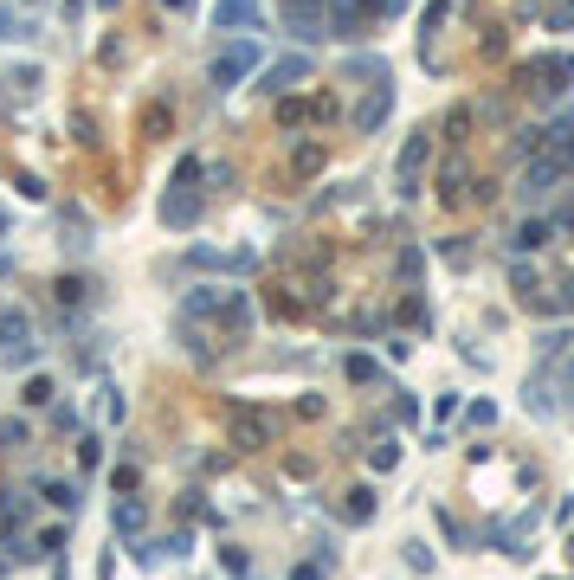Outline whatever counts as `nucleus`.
I'll return each mask as SVG.
<instances>
[{
	"instance_id": "nucleus-8",
	"label": "nucleus",
	"mask_w": 574,
	"mask_h": 580,
	"mask_svg": "<svg viewBox=\"0 0 574 580\" xmlns=\"http://www.w3.org/2000/svg\"><path fill=\"white\" fill-rule=\"evenodd\" d=\"M297 78H310V58H277L265 71V91H284V85H297Z\"/></svg>"
},
{
	"instance_id": "nucleus-14",
	"label": "nucleus",
	"mask_w": 574,
	"mask_h": 580,
	"mask_svg": "<svg viewBox=\"0 0 574 580\" xmlns=\"http://www.w3.org/2000/svg\"><path fill=\"white\" fill-rule=\"evenodd\" d=\"M52 394H58V387H52V381H45V375H33V381H26V400H33V406H45V400H52Z\"/></svg>"
},
{
	"instance_id": "nucleus-16",
	"label": "nucleus",
	"mask_w": 574,
	"mask_h": 580,
	"mask_svg": "<svg viewBox=\"0 0 574 580\" xmlns=\"http://www.w3.org/2000/svg\"><path fill=\"white\" fill-rule=\"evenodd\" d=\"M561 387H568V406H574V355H568V368H561Z\"/></svg>"
},
{
	"instance_id": "nucleus-4",
	"label": "nucleus",
	"mask_w": 574,
	"mask_h": 580,
	"mask_svg": "<svg viewBox=\"0 0 574 580\" xmlns=\"http://www.w3.org/2000/svg\"><path fill=\"white\" fill-rule=\"evenodd\" d=\"M213 26L220 33H252L258 26V0H220V7H213Z\"/></svg>"
},
{
	"instance_id": "nucleus-9",
	"label": "nucleus",
	"mask_w": 574,
	"mask_h": 580,
	"mask_svg": "<svg viewBox=\"0 0 574 580\" xmlns=\"http://www.w3.org/2000/svg\"><path fill=\"white\" fill-rule=\"evenodd\" d=\"M419 162H426V135H413L407 149H400V194H413V181H419Z\"/></svg>"
},
{
	"instance_id": "nucleus-6",
	"label": "nucleus",
	"mask_w": 574,
	"mask_h": 580,
	"mask_svg": "<svg viewBox=\"0 0 574 580\" xmlns=\"http://www.w3.org/2000/svg\"><path fill=\"white\" fill-rule=\"evenodd\" d=\"M561 175H568V168H561L555 155H536V168H523V200H542Z\"/></svg>"
},
{
	"instance_id": "nucleus-15",
	"label": "nucleus",
	"mask_w": 574,
	"mask_h": 580,
	"mask_svg": "<svg viewBox=\"0 0 574 580\" xmlns=\"http://www.w3.org/2000/svg\"><path fill=\"white\" fill-rule=\"evenodd\" d=\"M348 381H375V361L368 355H348Z\"/></svg>"
},
{
	"instance_id": "nucleus-12",
	"label": "nucleus",
	"mask_w": 574,
	"mask_h": 580,
	"mask_svg": "<svg viewBox=\"0 0 574 580\" xmlns=\"http://www.w3.org/2000/svg\"><path fill=\"white\" fill-rule=\"evenodd\" d=\"M549 239V220H523V233H517V252H536Z\"/></svg>"
},
{
	"instance_id": "nucleus-1",
	"label": "nucleus",
	"mask_w": 574,
	"mask_h": 580,
	"mask_svg": "<svg viewBox=\"0 0 574 580\" xmlns=\"http://www.w3.org/2000/svg\"><path fill=\"white\" fill-rule=\"evenodd\" d=\"M162 220H168V226H194V220H200V187H194V162H181V181H175V194L162 200Z\"/></svg>"
},
{
	"instance_id": "nucleus-5",
	"label": "nucleus",
	"mask_w": 574,
	"mask_h": 580,
	"mask_svg": "<svg viewBox=\"0 0 574 580\" xmlns=\"http://www.w3.org/2000/svg\"><path fill=\"white\" fill-rule=\"evenodd\" d=\"M284 20H291L297 39H317L323 33V0H284Z\"/></svg>"
},
{
	"instance_id": "nucleus-3",
	"label": "nucleus",
	"mask_w": 574,
	"mask_h": 580,
	"mask_svg": "<svg viewBox=\"0 0 574 580\" xmlns=\"http://www.w3.org/2000/svg\"><path fill=\"white\" fill-rule=\"evenodd\" d=\"M329 26H336V39H362V26H368V0H329Z\"/></svg>"
},
{
	"instance_id": "nucleus-2",
	"label": "nucleus",
	"mask_w": 574,
	"mask_h": 580,
	"mask_svg": "<svg viewBox=\"0 0 574 580\" xmlns=\"http://www.w3.org/2000/svg\"><path fill=\"white\" fill-rule=\"evenodd\" d=\"M252 65H258V45H252V39H233L220 58H213V85H220V91H233V85L246 78Z\"/></svg>"
},
{
	"instance_id": "nucleus-18",
	"label": "nucleus",
	"mask_w": 574,
	"mask_h": 580,
	"mask_svg": "<svg viewBox=\"0 0 574 580\" xmlns=\"http://www.w3.org/2000/svg\"><path fill=\"white\" fill-rule=\"evenodd\" d=\"M0 233H7V213H0Z\"/></svg>"
},
{
	"instance_id": "nucleus-11",
	"label": "nucleus",
	"mask_w": 574,
	"mask_h": 580,
	"mask_svg": "<svg viewBox=\"0 0 574 580\" xmlns=\"http://www.w3.org/2000/svg\"><path fill=\"white\" fill-rule=\"evenodd\" d=\"M388 104H394V91H388V85H381V91H375V97H368V104H362V116H355V123H362V129H375V123H381V116H388Z\"/></svg>"
},
{
	"instance_id": "nucleus-13",
	"label": "nucleus",
	"mask_w": 574,
	"mask_h": 580,
	"mask_svg": "<svg viewBox=\"0 0 574 580\" xmlns=\"http://www.w3.org/2000/svg\"><path fill=\"white\" fill-rule=\"evenodd\" d=\"M65 548V529H45L39 542H33V561H45V555H58Z\"/></svg>"
},
{
	"instance_id": "nucleus-17",
	"label": "nucleus",
	"mask_w": 574,
	"mask_h": 580,
	"mask_svg": "<svg viewBox=\"0 0 574 580\" xmlns=\"http://www.w3.org/2000/svg\"><path fill=\"white\" fill-rule=\"evenodd\" d=\"M162 7H175V14H181V7H194V0H162Z\"/></svg>"
},
{
	"instance_id": "nucleus-10",
	"label": "nucleus",
	"mask_w": 574,
	"mask_h": 580,
	"mask_svg": "<svg viewBox=\"0 0 574 580\" xmlns=\"http://www.w3.org/2000/svg\"><path fill=\"white\" fill-rule=\"evenodd\" d=\"M45 503L71 516V510H78V484H65V477H58V484H45Z\"/></svg>"
},
{
	"instance_id": "nucleus-7",
	"label": "nucleus",
	"mask_w": 574,
	"mask_h": 580,
	"mask_svg": "<svg viewBox=\"0 0 574 580\" xmlns=\"http://www.w3.org/2000/svg\"><path fill=\"white\" fill-rule=\"evenodd\" d=\"M142 523H149V510H142L136 496H123L116 510H110V529H116V535H142Z\"/></svg>"
}]
</instances>
